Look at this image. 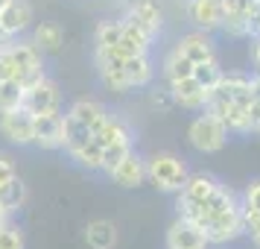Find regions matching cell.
Returning <instances> with one entry per match:
<instances>
[{"instance_id":"6da1fadb","label":"cell","mask_w":260,"mask_h":249,"mask_svg":"<svg viewBox=\"0 0 260 249\" xmlns=\"http://www.w3.org/2000/svg\"><path fill=\"white\" fill-rule=\"evenodd\" d=\"M187 138L193 144V150H199V153H219L228 141V126L213 112H208L190 123Z\"/></svg>"},{"instance_id":"7a4b0ae2","label":"cell","mask_w":260,"mask_h":249,"mask_svg":"<svg viewBox=\"0 0 260 249\" xmlns=\"http://www.w3.org/2000/svg\"><path fill=\"white\" fill-rule=\"evenodd\" d=\"M146 176L152 179L155 188L161 190H181L184 188V182H187V170L184 164L178 161L176 155L170 153H158L149 158V164H146Z\"/></svg>"},{"instance_id":"3957f363","label":"cell","mask_w":260,"mask_h":249,"mask_svg":"<svg viewBox=\"0 0 260 249\" xmlns=\"http://www.w3.org/2000/svg\"><path fill=\"white\" fill-rule=\"evenodd\" d=\"M213 190H219V185H216V179L213 176H208V173L187 176L184 188H181V200H178V214H181L184 220L193 217V214L199 211V205L211 197Z\"/></svg>"},{"instance_id":"277c9868","label":"cell","mask_w":260,"mask_h":249,"mask_svg":"<svg viewBox=\"0 0 260 249\" xmlns=\"http://www.w3.org/2000/svg\"><path fill=\"white\" fill-rule=\"evenodd\" d=\"M0 132L12 144H32L36 141V115L29 108H12L0 112Z\"/></svg>"},{"instance_id":"5b68a950","label":"cell","mask_w":260,"mask_h":249,"mask_svg":"<svg viewBox=\"0 0 260 249\" xmlns=\"http://www.w3.org/2000/svg\"><path fill=\"white\" fill-rule=\"evenodd\" d=\"M15 59V68H18V82L24 85V88H32L44 79V73H41V56H38V47H29V44H15L9 47Z\"/></svg>"},{"instance_id":"8992f818","label":"cell","mask_w":260,"mask_h":249,"mask_svg":"<svg viewBox=\"0 0 260 249\" xmlns=\"http://www.w3.org/2000/svg\"><path fill=\"white\" fill-rule=\"evenodd\" d=\"M243 232H246V223H243V211L237 205L222 214H216V217H211V223L205 226L208 243H225V240H234Z\"/></svg>"},{"instance_id":"52a82bcc","label":"cell","mask_w":260,"mask_h":249,"mask_svg":"<svg viewBox=\"0 0 260 249\" xmlns=\"http://www.w3.org/2000/svg\"><path fill=\"white\" fill-rule=\"evenodd\" d=\"M213 97L231 100V103H240V106H251L254 103V79H248L243 73H228L213 88Z\"/></svg>"},{"instance_id":"ba28073f","label":"cell","mask_w":260,"mask_h":249,"mask_svg":"<svg viewBox=\"0 0 260 249\" xmlns=\"http://www.w3.org/2000/svg\"><path fill=\"white\" fill-rule=\"evenodd\" d=\"M211 97H213V91L205 88L196 76H187V79H176L173 82V100L181 108H205V106H211Z\"/></svg>"},{"instance_id":"9c48e42d","label":"cell","mask_w":260,"mask_h":249,"mask_svg":"<svg viewBox=\"0 0 260 249\" xmlns=\"http://www.w3.org/2000/svg\"><path fill=\"white\" fill-rule=\"evenodd\" d=\"M205 243H208V235L190 220H178L167 232V246L170 249H205Z\"/></svg>"},{"instance_id":"30bf717a","label":"cell","mask_w":260,"mask_h":249,"mask_svg":"<svg viewBox=\"0 0 260 249\" xmlns=\"http://www.w3.org/2000/svg\"><path fill=\"white\" fill-rule=\"evenodd\" d=\"M41 147H64V118L56 115V112H47V115H36V141Z\"/></svg>"},{"instance_id":"8fae6325","label":"cell","mask_w":260,"mask_h":249,"mask_svg":"<svg viewBox=\"0 0 260 249\" xmlns=\"http://www.w3.org/2000/svg\"><path fill=\"white\" fill-rule=\"evenodd\" d=\"M24 108H29L32 115H47V112H56V108H59V88L50 82V79H41L38 85L26 88Z\"/></svg>"},{"instance_id":"7c38bea8","label":"cell","mask_w":260,"mask_h":249,"mask_svg":"<svg viewBox=\"0 0 260 249\" xmlns=\"http://www.w3.org/2000/svg\"><path fill=\"white\" fill-rule=\"evenodd\" d=\"M248 108L251 106H240L231 100L211 97V112L228 126V132H248Z\"/></svg>"},{"instance_id":"4fadbf2b","label":"cell","mask_w":260,"mask_h":249,"mask_svg":"<svg viewBox=\"0 0 260 249\" xmlns=\"http://www.w3.org/2000/svg\"><path fill=\"white\" fill-rule=\"evenodd\" d=\"M190 18L205 30L222 26L225 21V0H190Z\"/></svg>"},{"instance_id":"5bb4252c","label":"cell","mask_w":260,"mask_h":249,"mask_svg":"<svg viewBox=\"0 0 260 249\" xmlns=\"http://www.w3.org/2000/svg\"><path fill=\"white\" fill-rule=\"evenodd\" d=\"M111 179H114V185H120V188H138V185H143V179H146V167H143V161L135 153H129L111 170Z\"/></svg>"},{"instance_id":"9a60e30c","label":"cell","mask_w":260,"mask_h":249,"mask_svg":"<svg viewBox=\"0 0 260 249\" xmlns=\"http://www.w3.org/2000/svg\"><path fill=\"white\" fill-rule=\"evenodd\" d=\"M29 21H32V9H29L26 0H9L0 9V26L6 33H21V30L29 26Z\"/></svg>"},{"instance_id":"2e32d148","label":"cell","mask_w":260,"mask_h":249,"mask_svg":"<svg viewBox=\"0 0 260 249\" xmlns=\"http://www.w3.org/2000/svg\"><path fill=\"white\" fill-rule=\"evenodd\" d=\"M126 21L135 24L141 33H146V36L152 38L161 30V9L155 6L152 0H141V3H135V9H132V15Z\"/></svg>"},{"instance_id":"e0dca14e","label":"cell","mask_w":260,"mask_h":249,"mask_svg":"<svg viewBox=\"0 0 260 249\" xmlns=\"http://www.w3.org/2000/svg\"><path fill=\"white\" fill-rule=\"evenodd\" d=\"M71 118H76L82 126H88L91 132H96L103 123H106V108L100 106V103H94V100H79V103H73L71 112H68Z\"/></svg>"},{"instance_id":"ac0fdd59","label":"cell","mask_w":260,"mask_h":249,"mask_svg":"<svg viewBox=\"0 0 260 249\" xmlns=\"http://www.w3.org/2000/svg\"><path fill=\"white\" fill-rule=\"evenodd\" d=\"M176 50L181 56H187L193 65H199V62H213V47L205 36H184L178 41Z\"/></svg>"},{"instance_id":"d6986e66","label":"cell","mask_w":260,"mask_h":249,"mask_svg":"<svg viewBox=\"0 0 260 249\" xmlns=\"http://www.w3.org/2000/svg\"><path fill=\"white\" fill-rule=\"evenodd\" d=\"M85 240H88V246H94V249H111L117 243V229L108 220H94L85 229Z\"/></svg>"},{"instance_id":"ffe728a7","label":"cell","mask_w":260,"mask_h":249,"mask_svg":"<svg viewBox=\"0 0 260 249\" xmlns=\"http://www.w3.org/2000/svg\"><path fill=\"white\" fill-rule=\"evenodd\" d=\"M123 71H126V79H129L132 88H141L152 79V68H149V59L146 53L143 56H132V59H123Z\"/></svg>"},{"instance_id":"44dd1931","label":"cell","mask_w":260,"mask_h":249,"mask_svg":"<svg viewBox=\"0 0 260 249\" xmlns=\"http://www.w3.org/2000/svg\"><path fill=\"white\" fill-rule=\"evenodd\" d=\"M94 138L103 147H111V144H129V129H126V123L117 118H106V123L94 132Z\"/></svg>"},{"instance_id":"7402d4cb","label":"cell","mask_w":260,"mask_h":249,"mask_svg":"<svg viewBox=\"0 0 260 249\" xmlns=\"http://www.w3.org/2000/svg\"><path fill=\"white\" fill-rule=\"evenodd\" d=\"M26 88L18 79H3L0 82V112H12V108L24 106Z\"/></svg>"},{"instance_id":"603a6c76","label":"cell","mask_w":260,"mask_h":249,"mask_svg":"<svg viewBox=\"0 0 260 249\" xmlns=\"http://www.w3.org/2000/svg\"><path fill=\"white\" fill-rule=\"evenodd\" d=\"M68 153L85 167H103V144L96 141V138H88V141H82L79 147H73Z\"/></svg>"},{"instance_id":"cb8c5ba5","label":"cell","mask_w":260,"mask_h":249,"mask_svg":"<svg viewBox=\"0 0 260 249\" xmlns=\"http://www.w3.org/2000/svg\"><path fill=\"white\" fill-rule=\"evenodd\" d=\"M61 41H64V33L56 24H41L36 30V47L41 53H56L61 47Z\"/></svg>"},{"instance_id":"d4e9b609","label":"cell","mask_w":260,"mask_h":249,"mask_svg":"<svg viewBox=\"0 0 260 249\" xmlns=\"http://www.w3.org/2000/svg\"><path fill=\"white\" fill-rule=\"evenodd\" d=\"M88 138H94V132L88 129V126H82L76 118L64 115V147L73 150V147H79L82 141H88Z\"/></svg>"},{"instance_id":"484cf974","label":"cell","mask_w":260,"mask_h":249,"mask_svg":"<svg viewBox=\"0 0 260 249\" xmlns=\"http://www.w3.org/2000/svg\"><path fill=\"white\" fill-rule=\"evenodd\" d=\"M146 47H149V44H143V41H135V38L123 36L117 44H111V47H100V50H106V53L117 56V59H132V56H143V53H146Z\"/></svg>"},{"instance_id":"4316f807","label":"cell","mask_w":260,"mask_h":249,"mask_svg":"<svg viewBox=\"0 0 260 249\" xmlns=\"http://www.w3.org/2000/svg\"><path fill=\"white\" fill-rule=\"evenodd\" d=\"M193 62L187 59V56H181V53H173L170 59H167V76H170V82H176V79H187V76H193Z\"/></svg>"},{"instance_id":"83f0119b","label":"cell","mask_w":260,"mask_h":249,"mask_svg":"<svg viewBox=\"0 0 260 249\" xmlns=\"http://www.w3.org/2000/svg\"><path fill=\"white\" fill-rule=\"evenodd\" d=\"M24 197H26V190H24V182L15 176L12 182H6L3 188H0V200L6 202V208L12 211V208H21L24 205Z\"/></svg>"},{"instance_id":"f1b7e54d","label":"cell","mask_w":260,"mask_h":249,"mask_svg":"<svg viewBox=\"0 0 260 249\" xmlns=\"http://www.w3.org/2000/svg\"><path fill=\"white\" fill-rule=\"evenodd\" d=\"M193 76H196L205 88H211V91H213V88L219 85V79H222V71L216 68V59H213V62H199V65L193 68Z\"/></svg>"},{"instance_id":"f546056e","label":"cell","mask_w":260,"mask_h":249,"mask_svg":"<svg viewBox=\"0 0 260 249\" xmlns=\"http://www.w3.org/2000/svg\"><path fill=\"white\" fill-rule=\"evenodd\" d=\"M129 153H132L129 144H111V147H103V167H100V170H108V173H111Z\"/></svg>"},{"instance_id":"4dcf8cb0","label":"cell","mask_w":260,"mask_h":249,"mask_svg":"<svg viewBox=\"0 0 260 249\" xmlns=\"http://www.w3.org/2000/svg\"><path fill=\"white\" fill-rule=\"evenodd\" d=\"M120 38H123V24H106L96 26V47H111V44H117Z\"/></svg>"},{"instance_id":"1f68e13d","label":"cell","mask_w":260,"mask_h":249,"mask_svg":"<svg viewBox=\"0 0 260 249\" xmlns=\"http://www.w3.org/2000/svg\"><path fill=\"white\" fill-rule=\"evenodd\" d=\"M0 249H24V237H21V229L0 223Z\"/></svg>"},{"instance_id":"d6a6232c","label":"cell","mask_w":260,"mask_h":249,"mask_svg":"<svg viewBox=\"0 0 260 249\" xmlns=\"http://www.w3.org/2000/svg\"><path fill=\"white\" fill-rule=\"evenodd\" d=\"M18 76V68H15V59L9 50H0V82L3 79H15Z\"/></svg>"},{"instance_id":"836d02e7","label":"cell","mask_w":260,"mask_h":249,"mask_svg":"<svg viewBox=\"0 0 260 249\" xmlns=\"http://www.w3.org/2000/svg\"><path fill=\"white\" fill-rule=\"evenodd\" d=\"M15 176H18V173H15V164L3 153H0V188H3L6 182H12Z\"/></svg>"},{"instance_id":"e575fe53","label":"cell","mask_w":260,"mask_h":249,"mask_svg":"<svg viewBox=\"0 0 260 249\" xmlns=\"http://www.w3.org/2000/svg\"><path fill=\"white\" fill-rule=\"evenodd\" d=\"M248 132L260 135V103H251V108H248Z\"/></svg>"},{"instance_id":"d590c367","label":"cell","mask_w":260,"mask_h":249,"mask_svg":"<svg viewBox=\"0 0 260 249\" xmlns=\"http://www.w3.org/2000/svg\"><path fill=\"white\" fill-rule=\"evenodd\" d=\"M246 205H248V208H254V211H260V182L248 185V190H246Z\"/></svg>"},{"instance_id":"8d00e7d4","label":"cell","mask_w":260,"mask_h":249,"mask_svg":"<svg viewBox=\"0 0 260 249\" xmlns=\"http://www.w3.org/2000/svg\"><path fill=\"white\" fill-rule=\"evenodd\" d=\"M9 36H12V33H6V30L0 26V50H9Z\"/></svg>"},{"instance_id":"74e56055","label":"cell","mask_w":260,"mask_h":249,"mask_svg":"<svg viewBox=\"0 0 260 249\" xmlns=\"http://www.w3.org/2000/svg\"><path fill=\"white\" fill-rule=\"evenodd\" d=\"M6 214H9V208H6V202L0 200V223H6Z\"/></svg>"},{"instance_id":"f35d334b","label":"cell","mask_w":260,"mask_h":249,"mask_svg":"<svg viewBox=\"0 0 260 249\" xmlns=\"http://www.w3.org/2000/svg\"><path fill=\"white\" fill-rule=\"evenodd\" d=\"M254 103H260V76L254 79Z\"/></svg>"},{"instance_id":"ab89813d","label":"cell","mask_w":260,"mask_h":249,"mask_svg":"<svg viewBox=\"0 0 260 249\" xmlns=\"http://www.w3.org/2000/svg\"><path fill=\"white\" fill-rule=\"evenodd\" d=\"M254 62L260 65V41H257V47H254Z\"/></svg>"},{"instance_id":"60d3db41","label":"cell","mask_w":260,"mask_h":249,"mask_svg":"<svg viewBox=\"0 0 260 249\" xmlns=\"http://www.w3.org/2000/svg\"><path fill=\"white\" fill-rule=\"evenodd\" d=\"M6 3H9V0H0V9H3V6H6Z\"/></svg>"},{"instance_id":"b9f144b4","label":"cell","mask_w":260,"mask_h":249,"mask_svg":"<svg viewBox=\"0 0 260 249\" xmlns=\"http://www.w3.org/2000/svg\"><path fill=\"white\" fill-rule=\"evenodd\" d=\"M251 3H257V0H251Z\"/></svg>"}]
</instances>
